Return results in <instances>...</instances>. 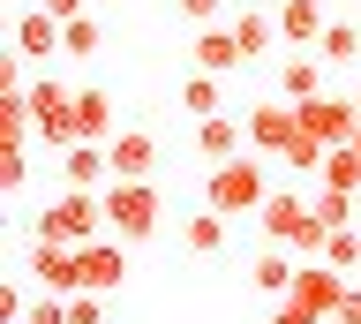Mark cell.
Wrapping results in <instances>:
<instances>
[{"mask_svg":"<svg viewBox=\"0 0 361 324\" xmlns=\"http://www.w3.org/2000/svg\"><path fill=\"white\" fill-rule=\"evenodd\" d=\"M180 16H188V23H219V0H173Z\"/></svg>","mask_w":361,"mask_h":324,"instance_id":"4dcf8cb0","label":"cell"},{"mask_svg":"<svg viewBox=\"0 0 361 324\" xmlns=\"http://www.w3.org/2000/svg\"><path fill=\"white\" fill-rule=\"evenodd\" d=\"M75 264H83V287L90 294H113V287H121V279H128V241H121V234H90L83 249H75Z\"/></svg>","mask_w":361,"mask_h":324,"instance_id":"8fae6325","label":"cell"},{"mask_svg":"<svg viewBox=\"0 0 361 324\" xmlns=\"http://www.w3.org/2000/svg\"><path fill=\"white\" fill-rule=\"evenodd\" d=\"M45 8H53L61 23H75V16H90V0H45Z\"/></svg>","mask_w":361,"mask_h":324,"instance_id":"1f68e13d","label":"cell"},{"mask_svg":"<svg viewBox=\"0 0 361 324\" xmlns=\"http://www.w3.org/2000/svg\"><path fill=\"white\" fill-rule=\"evenodd\" d=\"M316 61H331V68L361 61V30H354V23H324V38H316Z\"/></svg>","mask_w":361,"mask_h":324,"instance_id":"7402d4cb","label":"cell"},{"mask_svg":"<svg viewBox=\"0 0 361 324\" xmlns=\"http://www.w3.org/2000/svg\"><path fill=\"white\" fill-rule=\"evenodd\" d=\"M241 143H248V121H233V114H203L196 121V151L211 166H219V159H241Z\"/></svg>","mask_w":361,"mask_h":324,"instance_id":"9a60e30c","label":"cell"},{"mask_svg":"<svg viewBox=\"0 0 361 324\" xmlns=\"http://www.w3.org/2000/svg\"><path fill=\"white\" fill-rule=\"evenodd\" d=\"M279 38H286V46L324 38V8H316V0H286V8H279Z\"/></svg>","mask_w":361,"mask_h":324,"instance_id":"ffe728a7","label":"cell"},{"mask_svg":"<svg viewBox=\"0 0 361 324\" xmlns=\"http://www.w3.org/2000/svg\"><path fill=\"white\" fill-rule=\"evenodd\" d=\"M309 204H316V219H324V227H354V219H346V211H354V196H346V188H316Z\"/></svg>","mask_w":361,"mask_h":324,"instance_id":"4316f807","label":"cell"},{"mask_svg":"<svg viewBox=\"0 0 361 324\" xmlns=\"http://www.w3.org/2000/svg\"><path fill=\"white\" fill-rule=\"evenodd\" d=\"M30 272H38L45 294H83V264H75V249H68V241H45V234H38V249H30Z\"/></svg>","mask_w":361,"mask_h":324,"instance_id":"7c38bea8","label":"cell"},{"mask_svg":"<svg viewBox=\"0 0 361 324\" xmlns=\"http://www.w3.org/2000/svg\"><path fill=\"white\" fill-rule=\"evenodd\" d=\"M180 241H188V256H219L226 249V211L203 204L196 219H180Z\"/></svg>","mask_w":361,"mask_h":324,"instance_id":"d6986e66","label":"cell"},{"mask_svg":"<svg viewBox=\"0 0 361 324\" xmlns=\"http://www.w3.org/2000/svg\"><path fill=\"white\" fill-rule=\"evenodd\" d=\"M354 151H361V136H354Z\"/></svg>","mask_w":361,"mask_h":324,"instance_id":"8d00e7d4","label":"cell"},{"mask_svg":"<svg viewBox=\"0 0 361 324\" xmlns=\"http://www.w3.org/2000/svg\"><path fill=\"white\" fill-rule=\"evenodd\" d=\"M98 46H106V23L98 16H75L68 38H61V53H75V61H98Z\"/></svg>","mask_w":361,"mask_h":324,"instance_id":"d4e9b609","label":"cell"},{"mask_svg":"<svg viewBox=\"0 0 361 324\" xmlns=\"http://www.w3.org/2000/svg\"><path fill=\"white\" fill-rule=\"evenodd\" d=\"M293 136H301V106H293V98H256V106H248V151L286 159Z\"/></svg>","mask_w":361,"mask_h":324,"instance_id":"8992f818","label":"cell"},{"mask_svg":"<svg viewBox=\"0 0 361 324\" xmlns=\"http://www.w3.org/2000/svg\"><path fill=\"white\" fill-rule=\"evenodd\" d=\"M293 272H301V256H286L279 241H271V249L248 264V287H256V294H293Z\"/></svg>","mask_w":361,"mask_h":324,"instance_id":"e0dca14e","label":"cell"},{"mask_svg":"<svg viewBox=\"0 0 361 324\" xmlns=\"http://www.w3.org/2000/svg\"><path fill=\"white\" fill-rule=\"evenodd\" d=\"M68 324H106V309H98L90 287H83V294H68Z\"/></svg>","mask_w":361,"mask_h":324,"instance_id":"f1b7e54d","label":"cell"},{"mask_svg":"<svg viewBox=\"0 0 361 324\" xmlns=\"http://www.w3.org/2000/svg\"><path fill=\"white\" fill-rule=\"evenodd\" d=\"M16 8H30V0H16Z\"/></svg>","mask_w":361,"mask_h":324,"instance_id":"e575fe53","label":"cell"},{"mask_svg":"<svg viewBox=\"0 0 361 324\" xmlns=\"http://www.w3.org/2000/svg\"><path fill=\"white\" fill-rule=\"evenodd\" d=\"M0 324H23V287H16V279L0 287Z\"/></svg>","mask_w":361,"mask_h":324,"instance_id":"f546056e","label":"cell"},{"mask_svg":"<svg viewBox=\"0 0 361 324\" xmlns=\"http://www.w3.org/2000/svg\"><path fill=\"white\" fill-rule=\"evenodd\" d=\"M30 121H38V136L53 143V151H68V143H75V91H61L53 76H38V83H30Z\"/></svg>","mask_w":361,"mask_h":324,"instance_id":"52a82bcc","label":"cell"},{"mask_svg":"<svg viewBox=\"0 0 361 324\" xmlns=\"http://www.w3.org/2000/svg\"><path fill=\"white\" fill-rule=\"evenodd\" d=\"M158 219H166V196L151 181H106V227L121 241H151Z\"/></svg>","mask_w":361,"mask_h":324,"instance_id":"277c9868","label":"cell"},{"mask_svg":"<svg viewBox=\"0 0 361 324\" xmlns=\"http://www.w3.org/2000/svg\"><path fill=\"white\" fill-rule=\"evenodd\" d=\"M324 324H346V317H324Z\"/></svg>","mask_w":361,"mask_h":324,"instance_id":"836d02e7","label":"cell"},{"mask_svg":"<svg viewBox=\"0 0 361 324\" xmlns=\"http://www.w3.org/2000/svg\"><path fill=\"white\" fill-rule=\"evenodd\" d=\"M75 136H90V143H113V136H121L106 91H75Z\"/></svg>","mask_w":361,"mask_h":324,"instance_id":"ac0fdd59","label":"cell"},{"mask_svg":"<svg viewBox=\"0 0 361 324\" xmlns=\"http://www.w3.org/2000/svg\"><path fill=\"white\" fill-rule=\"evenodd\" d=\"M324 264H338V272H361V234H354V227H331V234H324Z\"/></svg>","mask_w":361,"mask_h":324,"instance_id":"484cf974","label":"cell"},{"mask_svg":"<svg viewBox=\"0 0 361 324\" xmlns=\"http://www.w3.org/2000/svg\"><path fill=\"white\" fill-rule=\"evenodd\" d=\"M61 181H68V188H106V181H113V159H106V143L75 136V143L61 151Z\"/></svg>","mask_w":361,"mask_h":324,"instance_id":"5bb4252c","label":"cell"},{"mask_svg":"<svg viewBox=\"0 0 361 324\" xmlns=\"http://www.w3.org/2000/svg\"><path fill=\"white\" fill-rule=\"evenodd\" d=\"M23 324H68V294H38L23 309Z\"/></svg>","mask_w":361,"mask_h":324,"instance_id":"83f0119b","label":"cell"},{"mask_svg":"<svg viewBox=\"0 0 361 324\" xmlns=\"http://www.w3.org/2000/svg\"><path fill=\"white\" fill-rule=\"evenodd\" d=\"M61 38H68V23L45 8V0H30V8L16 16V30H8V46H16L23 61H53V53H61Z\"/></svg>","mask_w":361,"mask_h":324,"instance_id":"9c48e42d","label":"cell"},{"mask_svg":"<svg viewBox=\"0 0 361 324\" xmlns=\"http://www.w3.org/2000/svg\"><path fill=\"white\" fill-rule=\"evenodd\" d=\"M256 227H264V241H279V249H293V256H324V234H331L324 219H316L309 196H286V188H271V196H264Z\"/></svg>","mask_w":361,"mask_h":324,"instance_id":"6da1fadb","label":"cell"},{"mask_svg":"<svg viewBox=\"0 0 361 324\" xmlns=\"http://www.w3.org/2000/svg\"><path fill=\"white\" fill-rule=\"evenodd\" d=\"M354 106H361V91H354Z\"/></svg>","mask_w":361,"mask_h":324,"instance_id":"d590c367","label":"cell"},{"mask_svg":"<svg viewBox=\"0 0 361 324\" xmlns=\"http://www.w3.org/2000/svg\"><path fill=\"white\" fill-rule=\"evenodd\" d=\"M106 159H113V181H151L158 136H151V128H121V136L106 143Z\"/></svg>","mask_w":361,"mask_h":324,"instance_id":"4fadbf2b","label":"cell"},{"mask_svg":"<svg viewBox=\"0 0 361 324\" xmlns=\"http://www.w3.org/2000/svg\"><path fill=\"white\" fill-rule=\"evenodd\" d=\"M324 68H331V61H309V53H293V46H286V68H279V98H293V106H301V98H324Z\"/></svg>","mask_w":361,"mask_h":324,"instance_id":"2e32d148","label":"cell"},{"mask_svg":"<svg viewBox=\"0 0 361 324\" xmlns=\"http://www.w3.org/2000/svg\"><path fill=\"white\" fill-rule=\"evenodd\" d=\"M271 181H264V151L256 159H219L211 166V181H203V204L226 211V219H241V211H264Z\"/></svg>","mask_w":361,"mask_h":324,"instance_id":"3957f363","label":"cell"},{"mask_svg":"<svg viewBox=\"0 0 361 324\" xmlns=\"http://www.w3.org/2000/svg\"><path fill=\"white\" fill-rule=\"evenodd\" d=\"M279 301H293L301 317H338V301H346V272L338 264H324V256H301V272H293V294H279Z\"/></svg>","mask_w":361,"mask_h":324,"instance_id":"5b68a950","label":"cell"},{"mask_svg":"<svg viewBox=\"0 0 361 324\" xmlns=\"http://www.w3.org/2000/svg\"><path fill=\"white\" fill-rule=\"evenodd\" d=\"M38 234H45V241L83 249L90 234H106V188H61V196L38 211Z\"/></svg>","mask_w":361,"mask_h":324,"instance_id":"7a4b0ae2","label":"cell"},{"mask_svg":"<svg viewBox=\"0 0 361 324\" xmlns=\"http://www.w3.org/2000/svg\"><path fill=\"white\" fill-rule=\"evenodd\" d=\"M188 61H196L203 76H233V68H248L241 30H233V23H196V38H188Z\"/></svg>","mask_w":361,"mask_h":324,"instance_id":"30bf717a","label":"cell"},{"mask_svg":"<svg viewBox=\"0 0 361 324\" xmlns=\"http://www.w3.org/2000/svg\"><path fill=\"white\" fill-rule=\"evenodd\" d=\"M233 30H241V53H248V61H264V53L279 46V16H264V8L233 16Z\"/></svg>","mask_w":361,"mask_h":324,"instance_id":"44dd1931","label":"cell"},{"mask_svg":"<svg viewBox=\"0 0 361 324\" xmlns=\"http://www.w3.org/2000/svg\"><path fill=\"white\" fill-rule=\"evenodd\" d=\"M316 174H324V188H346V196H361V151H354V143H338L331 159L316 166Z\"/></svg>","mask_w":361,"mask_h":324,"instance_id":"603a6c76","label":"cell"},{"mask_svg":"<svg viewBox=\"0 0 361 324\" xmlns=\"http://www.w3.org/2000/svg\"><path fill=\"white\" fill-rule=\"evenodd\" d=\"M271 324H316V317H301L293 301H279V309H271Z\"/></svg>","mask_w":361,"mask_h":324,"instance_id":"d6a6232c","label":"cell"},{"mask_svg":"<svg viewBox=\"0 0 361 324\" xmlns=\"http://www.w3.org/2000/svg\"><path fill=\"white\" fill-rule=\"evenodd\" d=\"M180 106H188V114H196V121H203V114H219V106H226L219 76H203V68H196V76H188V83H180Z\"/></svg>","mask_w":361,"mask_h":324,"instance_id":"cb8c5ba5","label":"cell"},{"mask_svg":"<svg viewBox=\"0 0 361 324\" xmlns=\"http://www.w3.org/2000/svg\"><path fill=\"white\" fill-rule=\"evenodd\" d=\"M301 128H309L324 151H338V143L361 136V106L354 98H301Z\"/></svg>","mask_w":361,"mask_h":324,"instance_id":"ba28073f","label":"cell"}]
</instances>
